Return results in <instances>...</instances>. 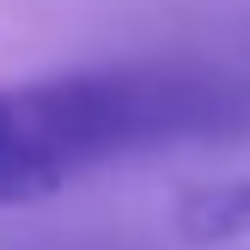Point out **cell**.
I'll use <instances>...</instances> for the list:
<instances>
[{
	"label": "cell",
	"mask_w": 250,
	"mask_h": 250,
	"mask_svg": "<svg viewBox=\"0 0 250 250\" xmlns=\"http://www.w3.org/2000/svg\"><path fill=\"white\" fill-rule=\"evenodd\" d=\"M250 73L214 61H104L0 85V208H31L116 159L232 141Z\"/></svg>",
	"instance_id": "6da1fadb"
},
{
	"label": "cell",
	"mask_w": 250,
	"mask_h": 250,
	"mask_svg": "<svg viewBox=\"0 0 250 250\" xmlns=\"http://www.w3.org/2000/svg\"><path fill=\"white\" fill-rule=\"evenodd\" d=\"M177 232L195 244H226L250 232V177L232 183H202L177 202Z\"/></svg>",
	"instance_id": "7a4b0ae2"
}]
</instances>
